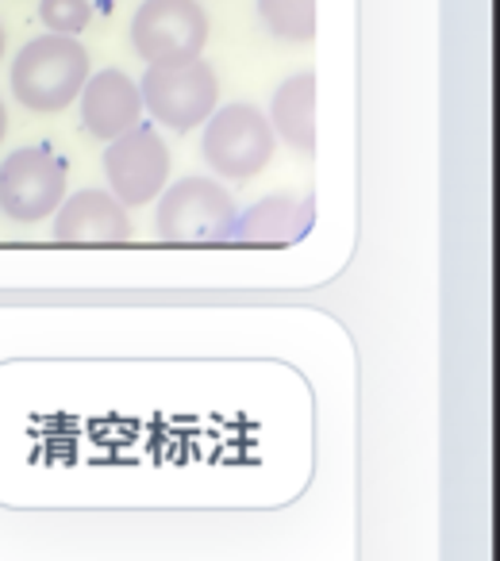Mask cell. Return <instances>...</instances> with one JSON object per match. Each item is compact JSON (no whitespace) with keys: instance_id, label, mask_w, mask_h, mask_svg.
I'll return each mask as SVG.
<instances>
[{"instance_id":"6da1fadb","label":"cell","mask_w":500,"mask_h":561,"mask_svg":"<svg viewBox=\"0 0 500 561\" xmlns=\"http://www.w3.org/2000/svg\"><path fill=\"white\" fill-rule=\"evenodd\" d=\"M89 81V50L78 35H39L12 62V96L32 112H63Z\"/></svg>"},{"instance_id":"7a4b0ae2","label":"cell","mask_w":500,"mask_h":561,"mask_svg":"<svg viewBox=\"0 0 500 561\" xmlns=\"http://www.w3.org/2000/svg\"><path fill=\"white\" fill-rule=\"evenodd\" d=\"M235 208L231 193L212 178H181L178 185L158 193L155 227L173 247H216L235 239Z\"/></svg>"},{"instance_id":"3957f363","label":"cell","mask_w":500,"mask_h":561,"mask_svg":"<svg viewBox=\"0 0 500 561\" xmlns=\"http://www.w3.org/2000/svg\"><path fill=\"white\" fill-rule=\"evenodd\" d=\"M143 112L166 131L189 135L219 108V78L204 58L147 66L139 81Z\"/></svg>"},{"instance_id":"277c9868","label":"cell","mask_w":500,"mask_h":561,"mask_svg":"<svg viewBox=\"0 0 500 561\" xmlns=\"http://www.w3.org/2000/svg\"><path fill=\"white\" fill-rule=\"evenodd\" d=\"M201 135V154L212 173L227 181H250L259 178L270 165L277 150L274 127H270L266 112L254 104H224L204 119Z\"/></svg>"},{"instance_id":"5b68a950","label":"cell","mask_w":500,"mask_h":561,"mask_svg":"<svg viewBox=\"0 0 500 561\" xmlns=\"http://www.w3.org/2000/svg\"><path fill=\"white\" fill-rule=\"evenodd\" d=\"M208 27L201 0H143L132 16V47L147 66L185 62L204 55Z\"/></svg>"},{"instance_id":"8992f818","label":"cell","mask_w":500,"mask_h":561,"mask_svg":"<svg viewBox=\"0 0 500 561\" xmlns=\"http://www.w3.org/2000/svg\"><path fill=\"white\" fill-rule=\"evenodd\" d=\"M66 201V162L50 147H20L0 162V211L12 224H43Z\"/></svg>"},{"instance_id":"52a82bcc","label":"cell","mask_w":500,"mask_h":561,"mask_svg":"<svg viewBox=\"0 0 500 561\" xmlns=\"http://www.w3.org/2000/svg\"><path fill=\"white\" fill-rule=\"evenodd\" d=\"M104 178L124 208H143L147 201H158L170 181V147L155 127L135 124L104 147Z\"/></svg>"},{"instance_id":"ba28073f","label":"cell","mask_w":500,"mask_h":561,"mask_svg":"<svg viewBox=\"0 0 500 561\" xmlns=\"http://www.w3.org/2000/svg\"><path fill=\"white\" fill-rule=\"evenodd\" d=\"M55 242L66 247H116V242L132 239V219L127 208L109 193V188H81V193H66L55 216Z\"/></svg>"},{"instance_id":"9c48e42d","label":"cell","mask_w":500,"mask_h":561,"mask_svg":"<svg viewBox=\"0 0 500 561\" xmlns=\"http://www.w3.org/2000/svg\"><path fill=\"white\" fill-rule=\"evenodd\" d=\"M81 108V127L93 139L112 142L124 131H132L135 124H143V96L139 81H132L124 70H101L89 73L86 89L78 93Z\"/></svg>"},{"instance_id":"30bf717a","label":"cell","mask_w":500,"mask_h":561,"mask_svg":"<svg viewBox=\"0 0 500 561\" xmlns=\"http://www.w3.org/2000/svg\"><path fill=\"white\" fill-rule=\"evenodd\" d=\"M316 204L312 196H262L259 204H250L247 211H239L235 219V239L247 242V247H285V242H297L312 231Z\"/></svg>"},{"instance_id":"8fae6325","label":"cell","mask_w":500,"mask_h":561,"mask_svg":"<svg viewBox=\"0 0 500 561\" xmlns=\"http://www.w3.org/2000/svg\"><path fill=\"white\" fill-rule=\"evenodd\" d=\"M274 139L293 147L297 154H316V73H293L270 96L266 112Z\"/></svg>"},{"instance_id":"7c38bea8","label":"cell","mask_w":500,"mask_h":561,"mask_svg":"<svg viewBox=\"0 0 500 561\" xmlns=\"http://www.w3.org/2000/svg\"><path fill=\"white\" fill-rule=\"evenodd\" d=\"M259 20L282 43L316 39V0H259Z\"/></svg>"},{"instance_id":"4fadbf2b","label":"cell","mask_w":500,"mask_h":561,"mask_svg":"<svg viewBox=\"0 0 500 561\" xmlns=\"http://www.w3.org/2000/svg\"><path fill=\"white\" fill-rule=\"evenodd\" d=\"M39 20L55 35H81L93 24V4L89 0H39Z\"/></svg>"},{"instance_id":"5bb4252c","label":"cell","mask_w":500,"mask_h":561,"mask_svg":"<svg viewBox=\"0 0 500 561\" xmlns=\"http://www.w3.org/2000/svg\"><path fill=\"white\" fill-rule=\"evenodd\" d=\"M9 135V112H4V101H0V142Z\"/></svg>"},{"instance_id":"9a60e30c","label":"cell","mask_w":500,"mask_h":561,"mask_svg":"<svg viewBox=\"0 0 500 561\" xmlns=\"http://www.w3.org/2000/svg\"><path fill=\"white\" fill-rule=\"evenodd\" d=\"M0 58H4V27H0Z\"/></svg>"}]
</instances>
